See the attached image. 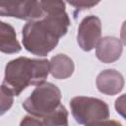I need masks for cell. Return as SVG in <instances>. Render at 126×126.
<instances>
[{"label":"cell","mask_w":126,"mask_h":126,"mask_svg":"<svg viewBox=\"0 0 126 126\" xmlns=\"http://www.w3.org/2000/svg\"><path fill=\"white\" fill-rule=\"evenodd\" d=\"M22 49L14 28L5 22L0 23V50L2 53L13 54Z\"/></svg>","instance_id":"obj_9"},{"label":"cell","mask_w":126,"mask_h":126,"mask_svg":"<svg viewBox=\"0 0 126 126\" xmlns=\"http://www.w3.org/2000/svg\"><path fill=\"white\" fill-rule=\"evenodd\" d=\"M101 35V22L97 16L85 17L79 25L77 42L84 51H91L96 47Z\"/></svg>","instance_id":"obj_6"},{"label":"cell","mask_w":126,"mask_h":126,"mask_svg":"<svg viewBox=\"0 0 126 126\" xmlns=\"http://www.w3.org/2000/svg\"><path fill=\"white\" fill-rule=\"evenodd\" d=\"M71 112L75 120L88 125L109 117L108 105L101 99L90 96H75L70 100Z\"/></svg>","instance_id":"obj_4"},{"label":"cell","mask_w":126,"mask_h":126,"mask_svg":"<svg viewBox=\"0 0 126 126\" xmlns=\"http://www.w3.org/2000/svg\"><path fill=\"white\" fill-rule=\"evenodd\" d=\"M86 126H122V124L116 120H100V121H96L91 124H88Z\"/></svg>","instance_id":"obj_16"},{"label":"cell","mask_w":126,"mask_h":126,"mask_svg":"<svg viewBox=\"0 0 126 126\" xmlns=\"http://www.w3.org/2000/svg\"><path fill=\"white\" fill-rule=\"evenodd\" d=\"M75 69L73 60L66 54H57L50 59V73L53 78L63 80L71 77Z\"/></svg>","instance_id":"obj_10"},{"label":"cell","mask_w":126,"mask_h":126,"mask_svg":"<svg viewBox=\"0 0 126 126\" xmlns=\"http://www.w3.org/2000/svg\"><path fill=\"white\" fill-rule=\"evenodd\" d=\"M114 106H115L116 112L126 120V94L116 98Z\"/></svg>","instance_id":"obj_13"},{"label":"cell","mask_w":126,"mask_h":126,"mask_svg":"<svg viewBox=\"0 0 126 126\" xmlns=\"http://www.w3.org/2000/svg\"><path fill=\"white\" fill-rule=\"evenodd\" d=\"M70 5L74 6L75 8H77L79 11L81 10H86V9H90L95 5L98 4V2H86V1H77V2H68Z\"/></svg>","instance_id":"obj_15"},{"label":"cell","mask_w":126,"mask_h":126,"mask_svg":"<svg viewBox=\"0 0 126 126\" xmlns=\"http://www.w3.org/2000/svg\"><path fill=\"white\" fill-rule=\"evenodd\" d=\"M44 15L41 19L28 22L22 30V42L29 52L45 56L58 44L70 26V19L63 1H41Z\"/></svg>","instance_id":"obj_1"},{"label":"cell","mask_w":126,"mask_h":126,"mask_svg":"<svg viewBox=\"0 0 126 126\" xmlns=\"http://www.w3.org/2000/svg\"><path fill=\"white\" fill-rule=\"evenodd\" d=\"M120 40L121 42L126 45V21L123 22L122 26H121V30H120Z\"/></svg>","instance_id":"obj_17"},{"label":"cell","mask_w":126,"mask_h":126,"mask_svg":"<svg viewBox=\"0 0 126 126\" xmlns=\"http://www.w3.org/2000/svg\"><path fill=\"white\" fill-rule=\"evenodd\" d=\"M20 126H44L41 118L32 115H27L21 120Z\"/></svg>","instance_id":"obj_14"},{"label":"cell","mask_w":126,"mask_h":126,"mask_svg":"<svg viewBox=\"0 0 126 126\" xmlns=\"http://www.w3.org/2000/svg\"><path fill=\"white\" fill-rule=\"evenodd\" d=\"M95 84L100 93L106 95H114L122 91L124 78L118 71L114 69H106L97 75Z\"/></svg>","instance_id":"obj_7"},{"label":"cell","mask_w":126,"mask_h":126,"mask_svg":"<svg viewBox=\"0 0 126 126\" xmlns=\"http://www.w3.org/2000/svg\"><path fill=\"white\" fill-rule=\"evenodd\" d=\"M0 15L32 22L41 19L44 10L41 1H2Z\"/></svg>","instance_id":"obj_5"},{"label":"cell","mask_w":126,"mask_h":126,"mask_svg":"<svg viewBox=\"0 0 126 126\" xmlns=\"http://www.w3.org/2000/svg\"><path fill=\"white\" fill-rule=\"evenodd\" d=\"M44 126H68V111L62 104L49 115L41 118Z\"/></svg>","instance_id":"obj_11"},{"label":"cell","mask_w":126,"mask_h":126,"mask_svg":"<svg viewBox=\"0 0 126 126\" xmlns=\"http://www.w3.org/2000/svg\"><path fill=\"white\" fill-rule=\"evenodd\" d=\"M61 92L52 83H43L37 86L23 102L24 109L31 115L43 118L59 107Z\"/></svg>","instance_id":"obj_3"},{"label":"cell","mask_w":126,"mask_h":126,"mask_svg":"<svg viewBox=\"0 0 126 126\" xmlns=\"http://www.w3.org/2000/svg\"><path fill=\"white\" fill-rule=\"evenodd\" d=\"M122 42L114 36H104L100 38L96 45L95 55L103 63H112L118 60L122 54Z\"/></svg>","instance_id":"obj_8"},{"label":"cell","mask_w":126,"mask_h":126,"mask_svg":"<svg viewBox=\"0 0 126 126\" xmlns=\"http://www.w3.org/2000/svg\"><path fill=\"white\" fill-rule=\"evenodd\" d=\"M50 72V61L18 57L9 61L5 67L3 85L18 96L29 86H40L45 83Z\"/></svg>","instance_id":"obj_2"},{"label":"cell","mask_w":126,"mask_h":126,"mask_svg":"<svg viewBox=\"0 0 126 126\" xmlns=\"http://www.w3.org/2000/svg\"><path fill=\"white\" fill-rule=\"evenodd\" d=\"M14 94L10 89L2 84L1 86V115H3L13 104Z\"/></svg>","instance_id":"obj_12"}]
</instances>
